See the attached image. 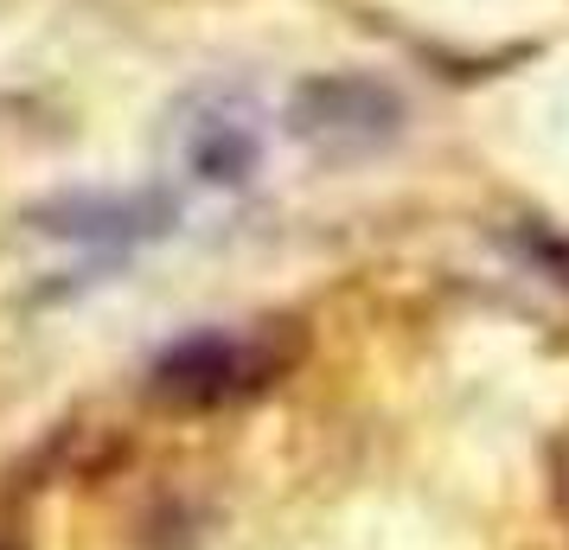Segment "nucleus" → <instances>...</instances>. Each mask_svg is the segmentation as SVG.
<instances>
[{
  "label": "nucleus",
  "mask_w": 569,
  "mask_h": 550,
  "mask_svg": "<svg viewBox=\"0 0 569 550\" xmlns=\"http://www.w3.org/2000/svg\"><path fill=\"white\" fill-rule=\"evenodd\" d=\"M301 359H308V327L295 314L211 327V333H186L160 352L148 371V397L167 410H186V417H206V410H231V403L276 391Z\"/></svg>",
  "instance_id": "1"
},
{
  "label": "nucleus",
  "mask_w": 569,
  "mask_h": 550,
  "mask_svg": "<svg viewBox=\"0 0 569 550\" xmlns=\"http://www.w3.org/2000/svg\"><path fill=\"white\" fill-rule=\"evenodd\" d=\"M288 134L320 160H371L403 134V97L365 71H327L288 97Z\"/></svg>",
  "instance_id": "2"
},
{
  "label": "nucleus",
  "mask_w": 569,
  "mask_h": 550,
  "mask_svg": "<svg viewBox=\"0 0 569 550\" xmlns=\"http://www.w3.org/2000/svg\"><path fill=\"white\" fill-rule=\"evenodd\" d=\"M173 160L199 186H243L262 167V116L237 90H199L173 109Z\"/></svg>",
  "instance_id": "3"
},
{
  "label": "nucleus",
  "mask_w": 569,
  "mask_h": 550,
  "mask_svg": "<svg viewBox=\"0 0 569 550\" xmlns=\"http://www.w3.org/2000/svg\"><path fill=\"white\" fill-rule=\"evenodd\" d=\"M32 224L78 243H141L173 224V199L160 192H71L32 211Z\"/></svg>",
  "instance_id": "4"
},
{
  "label": "nucleus",
  "mask_w": 569,
  "mask_h": 550,
  "mask_svg": "<svg viewBox=\"0 0 569 550\" xmlns=\"http://www.w3.org/2000/svg\"><path fill=\"white\" fill-rule=\"evenodd\" d=\"M543 468H550V506H557V519L569 524V429H563V436H550Z\"/></svg>",
  "instance_id": "5"
}]
</instances>
